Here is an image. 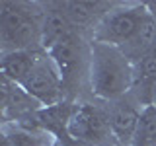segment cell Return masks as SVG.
I'll use <instances>...</instances> for the list:
<instances>
[{"label": "cell", "instance_id": "1", "mask_svg": "<svg viewBox=\"0 0 156 146\" xmlns=\"http://www.w3.org/2000/svg\"><path fill=\"white\" fill-rule=\"evenodd\" d=\"M88 78L94 96L117 101L135 84V62L121 47L92 41L88 53Z\"/></svg>", "mask_w": 156, "mask_h": 146}, {"label": "cell", "instance_id": "2", "mask_svg": "<svg viewBox=\"0 0 156 146\" xmlns=\"http://www.w3.org/2000/svg\"><path fill=\"white\" fill-rule=\"evenodd\" d=\"M41 23L33 12L16 2L0 4V43L2 53L8 51H37L41 47Z\"/></svg>", "mask_w": 156, "mask_h": 146}, {"label": "cell", "instance_id": "3", "mask_svg": "<svg viewBox=\"0 0 156 146\" xmlns=\"http://www.w3.org/2000/svg\"><path fill=\"white\" fill-rule=\"evenodd\" d=\"M148 12L150 10L144 4H127L111 12L107 10V14L100 18V22L94 27V41L109 43L117 47L127 45L136 35Z\"/></svg>", "mask_w": 156, "mask_h": 146}, {"label": "cell", "instance_id": "4", "mask_svg": "<svg viewBox=\"0 0 156 146\" xmlns=\"http://www.w3.org/2000/svg\"><path fill=\"white\" fill-rule=\"evenodd\" d=\"M22 88L41 107L58 105L62 103V97H65V82L47 53L39 55L35 66L29 72L27 80L22 84Z\"/></svg>", "mask_w": 156, "mask_h": 146}, {"label": "cell", "instance_id": "5", "mask_svg": "<svg viewBox=\"0 0 156 146\" xmlns=\"http://www.w3.org/2000/svg\"><path fill=\"white\" fill-rule=\"evenodd\" d=\"M68 136L90 146H107L113 138L107 113L92 103H78L68 121Z\"/></svg>", "mask_w": 156, "mask_h": 146}, {"label": "cell", "instance_id": "6", "mask_svg": "<svg viewBox=\"0 0 156 146\" xmlns=\"http://www.w3.org/2000/svg\"><path fill=\"white\" fill-rule=\"evenodd\" d=\"M140 113L143 109L136 107V103L127 99H117L113 105L107 111V119H109V127L111 133H113V138L119 142L121 146H129L133 136L136 133V127H139L140 121Z\"/></svg>", "mask_w": 156, "mask_h": 146}, {"label": "cell", "instance_id": "7", "mask_svg": "<svg viewBox=\"0 0 156 146\" xmlns=\"http://www.w3.org/2000/svg\"><path fill=\"white\" fill-rule=\"evenodd\" d=\"M80 37L76 33L68 35L65 41L57 43L53 49H49L47 55L51 57V61L55 62L58 74H61L62 82L70 84L72 80H76L78 76V70H80V64H82V45H80Z\"/></svg>", "mask_w": 156, "mask_h": 146}, {"label": "cell", "instance_id": "8", "mask_svg": "<svg viewBox=\"0 0 156 146\" xmlns=\"http://www.w3.org/2000/svg\"><path fill=\"white\" fill-rule=\"evenodd\" d=\"M39 55H41L39 51H8V53H2V61H0L2 76L6 80L14 82V84L22 86L27 80L29 72L33 70Z\"/></svg>", "mask_w": 156, "mask_h": 146}, {"label": "cell", "instance_id": "9", "mask_svg": "<svg viewBox=\"0 0 156 146\" xmlns=\"http://www.w3.org/2000/svg\"><path fill=\"white\" fill-rule=\"evenodd\" d=\"M72 33H74V26L70 23V19L66 18V14L61 8L49 10V12L43 14V23H41V49H43V53L53 49L57 43L65 41Z\"/></svg>", "mask_w": 156, "mask_h": 146}, {"label": "cell", "instance_id": "10", "mask_svg": "<svg viewBox=\"0 0 156 146\" xmlns=\"http://www.w3.org/2000/svg\"><path fill=\"white\" fill-rule=\"evenodd\" d=\"M129 146H156V105H144Z\"/></svg>", "mask_w": 156, "mask_h": 146}, {"label": "cell", "instance_id": "11", "mask_svg": "<svg viewBox=\"0 0 156 146\" xmlns=\"http://www.w3.org/2000/svg\"><path fill=\"white\" fill-rule=\"evenodd\" d=\"M107 6L101 2H65L58 4V8L66 14V18L70 19V23L74 27L78 26H90L98 16V10Z\"/></svg>", "mask_w": 156, "mask_h": 146}, {"label": "cell", "instance_id": "12", "mask_svg": "<svg viewBox=\"0 0 156 146\" xmlns=\"http://www.w3.org/2000/svg\"><path fill=\"white\" fill-rule=\"evenodd\" d=\"M4 134L8 136L10 146H49V140L43 138V134L31 133L26 129H14V130H4Z\"/></svg>", "mask_w": 156, "mask_h": 146}, {"label": "cell", "instance_id": "13", "mask_svg": "<svg viewBox=\"0 0 156 146\" xmlns=\"http://www.w3.org/2000/svg\"><path fill=\"white\" fill-rule=\"evenodd\" d=\"M140 76V82L146 86H150L152 82H156V55L150 53V55L143 57L140 61H136L135 64V80Z\"/></svg>", "mask_w": 156, "mask_h": 146}, {"label": "cell", "instance_id": "14", "mask_svg": "<svg viewBox=\"0 0 156 146\" xmlns=\"http://www.w3.org/2000/svg\"><path fill=\"white\" fill-rule=\"evenodd\" d=\"M146 105H156V82L148 86V103Z\"/></svg>", "mask_w": 156, "mask_h": 146}]
</instances>
